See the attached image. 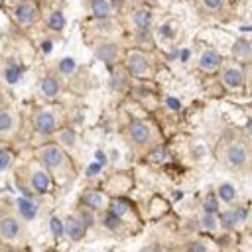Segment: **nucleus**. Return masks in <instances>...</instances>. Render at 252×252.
<instances>
[{
	"instance_id": "13",
	"label": "nucleus",
	"mask_w": 252,
	"mask_h": 252,
	"mask_svg": "<svg viewBox=\"0 0 252 252\" xmlns=\"http://www.w3.org/2000/svg\"><path fill=\"white\" fill-rule=\"evenodd\" d=\"M223 65V56L217 52L215 47H207L201 52L199 56V61H197V67L203 71V73H215L219 71Z\"/></svg>"
},
{
	"instance_id": "5",
	"label": "nucleus",
	"mask_w": 252,
	"mask_h": 252,
	"mask_svg": "<svg viewBox=\"0 0 252 252\" xmlns=\"http://www.w3.org/2000/svg\"><path fill=\"white\" fill-rule=\"evenodd\" d=\"M124 67L132 77H138V79H146L154 73L152 59L142 49H130L124 58Z\"/></svg>"
},
{
	"instance_id": "3",
	"label": "nucleus",
	"mask_w": 252,
	"mask_h": 252,
	"mask_svg": "<svg viewBox=\"0 0 252 252\" xmlns=\"http://www.w3.org/2000/svg\"><path fill=\"white\" fill-rule=\"evenodd\" d=\"M126 140L134 152H148L158 142L156 126L144 118H132L126 126Z\"/></svg>"
},
{
	"instance_id": "29",
	"label": "nucleus",
	"mask_w": 252,
	"mask_h": 252,
	"mask_svg": "<svg viewBox=\"0 0 252 252\" xmlns=\"http://www.w3.org/2000/svg\"><path fill=\"white\" fill-rule=\"evenodd\" d=\"M59 140H61V144H59V146H63V148H71V146H73V142H75V134H73L71 130H63Z\"/></svg>"
},
{
	"instance_id": "2",
	"label": "nucleus",
	"mask_w": 252,
	"mask_h": 252,
	"mask_svg": "<svg viewBox=\"0 0 252 252\" xmlns=\"http://www.w3.org/2000/svg\"><path fill=\"white\" fill-rule=\"evenodd\" d=\"M0 242L10 244V246H18V248L28 244L26 221L12 207L0 209Z\"/></svg>"
},
{
	"instance_id": "32",
	"label": "nucleus",
	"mask_w": 252,
	"mask_h": 252,
	"mask_svg": "<svg viewBox=\"0 0 252 252\" xmlns=\"http://www.w3.org/2000/svg\"><path fill=\"white\" fill-rule=\"evenodd\" d=\"M52 227L58 236H63V223H59V219H52Z\"/></svg>"
},
{
	"instance_id": "22",
	"label": "nucleus",
	"mask_w": 252,
	"mask_h": 252,
	"mask_svg": "<svg viewBox=\"0 0 252 252\" xmlns=\"http://www.w3.org/2000/svg\"><path fill=\"white\" fill-rule=\"evenodd\" d=\"M219 225H221L225 231H234V229L240 225V221H238V217H236L234 207H233V209H229V211H225V213H221V217H219Z\"/></svg>"
},
{
	"instance_id": "6",
	"label": "nucleus",
	"mask_w": 252,
	"mask_h": 252,
	"mask_svg": "<svg viewBox=\"0 0 252 252\" xmlns=\"http://www.w3.org/2000/svg\"><path fill=\"white\" fill-rule=\"evenodd\" d=\"M32 126H34V132L38 136H54L58 130H59V116L54 109H38L36 115H34V120H32Z\"/></svg>"
},
{
	"instance_id": "19",
	"label": "nucleus",
	"mask_w": 252,
	"mask_h": 252,
	"mask_svg": "<svg viewBox=\"0 0 252 252\" xmlns=\"http://www.w3.org/2000/svg\"><path fill=\"white\" fill-rule=\"evenodd\" d=\"M231 52H233V56H234L236 59L248 61V59H252V41H250V39H244V38H238V39L233 43Z\"/></svg>"
},
{
	"instance_id": "15",
	"label": "nucleus",
	"mask_w": 252,
	"mask_h": 252,
	"mask_svg": "<svg viewBox=\"0 0 252 252\" xmlns=\"http://www.w3.org/2000/svg\"><path fill=\"white\" fill-rule=\"evenodd\" d=\"M63 233L71 242H79L87 233V223L83 221V215H69L63 223Z\"/></svg>"
},
{
	"instance_id": "10",
	"label": "nucleus",
	"mask_w": 252,
	"mask_h": 252,
	"mask_svg": "<svg viewBox=\"0 0 252 252\" xmlns=\"http://www.w3.org/2000/svg\"><path fill=\"white\" fill-rule=\"evenodd\" d=\"M79 201H81V207L89 213H103V211H107V207L111 203L109 195L98 189H85Z\"/></svg>"
},
{
	"instance_id": "27",
	"label": "nucleus",
	"mask_w": 252,
	"mask_h": 252,
	"mask_svg": "<svg viewBox=\"0 0 252 252\" xmlns=\"http://www.w3.org/2000/svg\"><path fill=\"white\" fill-rule=\"evenodd\" d=\"M199 4H201V8H203L205 12L215 14V12H219L223 8L225 0H199Z\"/></svg>"
},
{
	"instance_id": "36",
	"label": "nucleus",
	"mask_w": 252,
	"mask_h": 252,
	"mask_svg": "<svg viewBox=\"0 0 252 252\" xmlns=\"http://www.w3.org/2000/svg\"><path fill=\"white\" fill-rule=\"evenodd\" d=\"M244 130H246L248 134H252V118H248V120L244 122Z\"/></svg>"
},
{
	"instance_id": "26",
	"label": "nucleus",
	"mask_w": 252,
	"mask_h": 252,
	"mask_svg": "<svg viewBox=\"0 0 252 252\" xmlns=\"http://www.w3.org/2000/svg\"><path fill=\"white\" fill-rule=\"evenodd\" d=\"M201 229H205L209 233L217 231L219 229V217L213 215V213H205L203 217H201Z\"/></svg>"
},
{
	"instance_id": "25",
	"label": "nucleus",
	"mask_w": 252,
	"mask_h": 252,
	"mask_svg": "<svg viewBox=\"0 0 252 252\" xmlns=\"http://www.w3.org/2000/svg\"><path fill=\"white\" fill-rule=\"evenodd\" d=\"M134 41L140 45H150L154 41V38H152V32H150V28H138L136 32H134Z\"/></svg>"
},
{
	"instance_id": "38",
	"label": "nucleus",
	"mask_w": 252,
	"mask_h": 252,
	"mask_svg": "<svg viewBox=\"0 0 252 252\" xmlns=\"http://www.w3.org/2000/svg\"><path fill=\"white\" fill-rule=\"evenodd\" d=\"M175 252H185V250H175Z\"/></svg>"
},
{
	"instance_id": "35",
	"label": "nucleus",
	"mask_w": 252,
	"mask_h": 252,
	"mask_svg": "<svg viewBox=\"0 0 252 252\" xmlns=\"http://www.w3.org/2000/svg\"><path fill=\"white\" fill-rule=\"evenodd\" d=\"M168 105H170V109H174V111H177L179 109V103L175 98H168Z\"/></svg>"
},
{
	"instance_id": "11",
	"label": "nucleus",
	"mask_w": 252,
	"mask_h": 252,
	"mask_svg": "<svg viewBox=\"0 0 252 252\" xmlns=\"http://www.w3.org/2000/svg\"><path fill=\"white\" fill-rule=\"evenodd\" d=\"M248 158H250V150L242 142H231V144H227L225 152H223V162L229 168H242V166L248 164Z\"/></svg>"
},
{
	"instance_id": "17",
	"label": "nucleus",
	"mask_w": 252,
	"mask_h": 252,
	"mask_svg": "<svg viewBox=\"0 0 252 252\" xmlns=\"http://www.w3.org/2000/svg\"><path fill=\"white\" fill-rule=\"evenodd\" d=\"M130 24L138 30V28H152L154 24V16L148 8H134L130 12Z\"/></svg>"
},
{
	"instance_id": "37",
	"label": "nucleus",
	"mask_w": 252,
	"mask_h": 252,
	"mask_svg": "<svg viewBox=\"0 0 252 252\" xmlns=\"http://www.w3.org/2000/svg\"><path fill=\"white\" fill-rule=\"evenodd\" d=\"M0 79H2V63H0Z\"/></svg>"
},
{
	"instance_id": "21",
	"label": "nucleus",
	"mask_w": 252,
	"mask_h": 252,
	"mask_svg": "<svg viewBox=\"0 0 252 252\" xmlns=\"http://www.w3.org/2000/svg\"><path fill=\"white\" fill-rule=\"evenodd\" d=\"M103 225L111 231V233H122V231H126V221H122L120 217H116V215H113V213H105V217H103Z\"/></svg>"
},
{
	"instance_id": "16",
	"label": "nucleus",
	"mask_w": 252,
	"mask_h": 252,
	"mask_svg": "<svg viewBox=\"0 0 252 252\" xmlns=\"http://www.w3.org/2000/svg\"><path fill=\"white\" fill-rule=\"evenodd\" d=\"M244 73L240 67H234V65H229L223 69V75H221V81L227 89H240L244 85Z\"/></svg>"
},
{
	"instance_id": "31",
	"label": "nucleus",
	"mask_w": 252,
	"mask_h": 252,
	"mask_svg": "<svg viewBox=\"0 0 252 252\" xmlns=\"http://www.w3.org/2000/svg\"><path fill=\"white\" fill-rule=\"evenodd\" d=\"M73 69H75L73 59H61V61H59V71H61V73H71Z\"/></svg>"
},
{
	"instance_id": "4",
	"label": "nucleus",
	"mask_w": 252,
	"mask_h": 252,
	"mask_svg": "<svg viewBox=\"0 0 252 252\" xmlns=\"http://www.w3.org/2000/svg\"><path fill=\"white\" fill-rule=\"evenodd\" d=\"M26 183L34 193L45 195V193H52L56 187V179L54 175L49 174L38 160L26 166Z\"/></svg>"
},
{
	"instance_id": "12",
	"label": "nucleus",
	"mask_w": 252,
	"mask_h": 252,
	"mask_svg": "<svg viewBox=\"0 0 252 252\" xmlns=\"http://www.w3.org/2000/svg\"><path fill=\"white\" fill-rule=\"evenodd\" d=\"M63 91V81H61V75L58 73H47L41 77L39 81V95L47 100H52V98H58Z\"/></svg>"
},
{
	"instance_id": "28",
	"label": "nucleus",
	"mask_w": 252,
	"mask_h": 252,
	"mask_svg": "<svg viewBox=\"0 0 252 252\" xmlns=\"http://www.w3.org/2000/svg\"><path fill=\"white\" fill-rule=\"evenodd\" d=\"M185 252H211V248H209V244L205 240H193L185 248Z\"/></svg>"
},
{
	"instance_id": "24",
	"label": "nucleus",
	"mask_w": 252,
	"mask_h": 252,
	"mask_svg": "<svg viewBox=\"0 0 252 252\" xmlns=\"http://www.w3.org/2000/svg\"><path fill=\"white\" fill-rule=\"evenodd\" d=\"M203 211H205V213H213V215H217V213L221 211V205H219L217 195L207 193V197L203 199Z\"/></svg>"
},
{
	"instance_id": "23",
	"label": "nucleus",
	"mask_w": 252,
	"mask_h": 252,
	"mask_svg": "<svg viewBox=\"0 0 252 252\" xmlns=\"http://www.w3.org/2000/svg\"><path fill=\"white\" fill-rule=\"evenodd\" d=\"M217 193H219V199L223 203H234L236 201V187L233 183H221Z\"/></svg>"
},
{
	"instance_id": "20",
	"label": "nucleus",
	"mask_w": 252,
	"mask_h": 252,
	"mask_svg": "<svg viewBox=\"0 0 252 252\" xmlns=\"http://www.w3.org/2000/svg\"><path fill=\"white\" fill-rule=\"evenodd\" d=\"M107 211H109V213H113V215H116V217H120V219H122V221H126V223L134 217L132 207L126 203V201H111L109 207H107Z\"/></svg>"
},
{
	"instance_id": "14",
	"label": "nucleus",
	"mask_w": 252,
	"mask_h": 252,
	"mask_svg": "<svg viewBox=\"0 0 252 252\" xmlns=\"http://www.w3.org/2000/svg\"><path fill=\"white\" fill-rule=\"evenodd\" d=\"M87 12L91 20H107L115 18L116 8L113 6L111 0H87Z\"/></svg>"
},
{
	"instance_id": "18",
	"label": "nucleus",
	"mask_w": 252,
	"mask_h": 252,
	"mask_svg": "<svg viewBox=\"0 0 252 252\" xmlns=\"http://www.w3.org/2000/svg\"><path fill=\"white\" fill-rule=\"evenodd\" d=\"M65 24H67V20H65V14H63V10H49L47 12V16H45V28L49 30V32H63L65 30Z\"/></svg>"
},
{
	"instance_id": "34",
	"label": "nucleus",
	"mask_w": 252,
	"mask_h": 252,
	"mask_svg": "<svg viewBox=\"0 0 252 252\" xmlns=\"http://www.w3.org/2000/svg\"><path fill=\"white\" fill-rule=\"evenodd\" d=\"M0 252H22L18 246H10V244H4V248H0Z\"/></svg>"
},
{
	"instance_id": "7",
	"label": "nucleus",
	"mask_w": 252,
	"mask_h": 252,
	"mask_svg": "<svg viewBox=\"0 0 252 252\" xmlns=\"http://www.w3.org/2000/svg\"><path fill=\"white\" fill-rule=\"evenodd\" d=\"M93 52L95 58L100 59L107 65H118V61L122 59V47L118 41L111 39V38H100L95 41L93 45Z\"/></svg>"
},
{
	"instance_id": "1",
	"label": "nucleus",
	"mask_w": 252,
	"mask_h": 252,
	"mask_svg": "<svg viewBox=\"0 0 252 252\" xmlns=\"http://www.w3.org/2000/svg\"><path fill=\"white\" fill-rule=\"evenodd\" d=\"M36 160L54 175L56 183H59V185H67L75 179L73 162L67 154V150L59 144H54V142L41 144L36 150Z\"/></svg>"
},
{
	"instance_id": "33",
	"label": "nucleus",
	"mask_w": 252,
	"mask_h": 252,
	"mask_svg": "<svg viewBox=\"0 0 252 252\" xmlns=\"http://www.w3.org/2000/svg\"><path fill=\"white\" fill-rule=\"evenodd\" d=\"M140 252H164V250H162V246H156V244H152V246H146V248H142Z\"/></svg>"
},
{
	"instance_id": "9",
	"label": "nucleus",
	"mask_w": 252,
	"mask_h": 252,
	"mask_svg": "<svg viewBox=\"0 0 252 252\" xmlns=\"http://www.w3.org/2000/svg\"><path fill=\"white\" fill-rule=\"evenodd\" d=\"M20 115L12 107L0 109V140H12L20 130Z\"/></svg>"
},
{
	"instance_id": "8",
	"label": "nucleus",
	"mask_w": 252,
	"mask_h": 252,
	"mask_svg": "<svg viewBox=\"0 0 252 252\" xmlns=\"http://www.w3.org/2000/svg\"><path fill=\"white\" fill-rule=\"evenodd\" d=\"M12 16H14L18 26L32 28L41 20V10H39L36 0H20L12 10Z\"/></svg>"
},
{
	"instance_id": "39",
	"label": "nucleus",
	"mask_w": 252,
	"mask_h": 252,
	"mask_svg": "<svg viewBox=\"0 0 252 252\" xmlns=\"http://www.w3.org/2000/svg\"><path fill=\"white\" fill-rule=\"evenodd\" d=\"M250 146H252V144H250Z\"/></svg>"
},
{
	"instance_id": "30",
	"label": "nucleus",
	"mask_w": 252,
	"mask_h": 252,
	"mask_svg": "<svg viewBox=\"0 0 252 252\" xmlns=\"http://www.w3.org/2000/svg\"><path fill=\"white\" fill-rule=\"evenodd\" d=\"M2 107H10V93L4 87H0V109Z\"/></svg>"
}]
</instances>
